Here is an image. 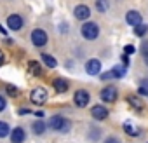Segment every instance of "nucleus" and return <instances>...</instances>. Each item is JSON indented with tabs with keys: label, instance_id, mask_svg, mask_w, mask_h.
<instances>
[{
	"label": "nucleus",
	"instance_id": "1a4fd4ad",
	"mask_svg": "<svg viewBox=\"0 0 148 143\" xmlns=\"http://www.w3.org/2000/svg\"><path fill=\"white\" fill-rule=\"evenodd\" d=\"M7 26H9L12 32L21 30V28H23V18H21L19 14H11V16L7 18Z\"/></svg>",
	"mask_w": 148,
	"mask_h": 143
},
{
	"label": "nucleus",
	"instance_id": "aec40b11",
	"mask_svg": "<svg viewBox=\"0 0 148 143\" xmlns=\"http://www.w3.org/2000/svg\"><path fill=\"white\" fill-rule=\"evenodd\" d=\"M110 7V0H96V9L99 12H106Z\"/></svg>",
	"mask_w": 148,
	"mask_h": 143
},
{
	"label": "nucleus",
	"instance_id": "423d86ee",
	"mask_svg": "<svg viewBox=\"0 0 148 143\" xmlns=\"http://www.w3.org/2000/svg\"><path fill=\"white\" fill-rule=\"evenodd\" d=\"M125 66L124 65H119V66H113L110 72H105V74L101 75V79L103 80H108V79H120V77H124L125 75Z\"/></svg>",
	"mask_w": 148,
	"mask_h": 143
},
{
	"label": "nucleus",
	"instance_id": "bb28decb",
	"mask_svg": "<svg viewBox=\"0 0 148 143\" xmlns=\"http://www.w3.org/2000/svg\"><path fill=\"white\" fill-rule=\"evenodd\" d=\"M105 143H120V140H119L117 136H108V138L105 140Z\"/></svg>",
	"mask_w": 148,
	"mask_h": 143
},
{
	"label": "nucleus",
	"instance_id": "cd10ccee",
	"mask_svg": "<svg viewBox=\"0 0 148 143\" xmlns=\"http://www.w3.org/2000/svg\"><path fill=\"white\" fill-rule=\"evenodd\" d=\"M141 52H143V54H145V52H148V40L141 44Z\"/></svg>",
	"mask_w": 148,
	"mask_h": 143
},
{
	"label": "nucleus",
	"instance_id": "9d476101",
	"mask_svg": "<svg viewBox=\"0 0 148 143\" xmlns=\"http://www.w3.org/2000/svg\"><path fill=\"white\" fill-rule=\"evenodd\" d=\"M125 23L131 25V26H138V25L143 23V16H141L138 11H129V12L125 14Z\"/></svg>",
	"mask_w": 148,
	"mask_h": 143
},
{
	"label": "nucleus",
	"instance_id": "a878e982",
	"mask_svg": "<svg viewBox=\"0 0 148 143\" xmlns=\"http://www.w3.org/2000/svg\"><path fill=\"white\" fill-rule=\"evenodd\" d=\"M134 51H136V49H134V45H131V44L124 47V54H132Z\"/></svg>",
	"mask_w": 148,
	"mask_h": 143
},
{
	"label": "nucleus",
	"instance_id": "412c9836",
	"mask_svg": "<svg viewBox=\"0 0 148 143\" xmlns=\"http://www.w3.org/2000/svg\"><path fill=\"white\" fill-rule=\"evenodd\" d=\"M9 134H11V127H9V124L4 122V120H0V138H5V136H9Z\"/></svg>",
	"mask_w": 148,
	"mask_h": 143
},
{
	"label": "nucleus",
	"instance_id": "5701e85b",
	"mask_svg": "<svg viewBox=\"0 0 148 143\" xmlns=\"http://www.w3.org/2000/svg\"><path fill=\"white\" fill-rule=\"evenodd\" d=\"M138 93H139V94H146V96H148V80H146V79L139 82V87H138Z\"/></svg>",
	"mask_w": 148,
	"mask_h": 143
},
{
	"label": "nucleus",
	"instance_id": "473e14b6",
	"mask_svg": "<svg viewBox=\"0 0 148 143\" xmlns=\"http://www.w3.org/2000/svg\"><path fill=\"white\" fill-rule=\"evenodd\" d=\"M0 33H2V35H7V33H5V28H4V26H0Z\"/></svg>",
	"mask_w": 148,
	"mask_h": 143
},
{
	"label": "nucleus",
	"instance_id": "0eeeda50",
	"mask_svg": "<svg viewBox=\"0 0 148 143\" xmlns=\"http://www.w3.org/2000/svg\"><path fill=\"white\" fill-rule=\"evenodd\" d=\"M101 100L105 101V103H113V101H117V96H119V91H117V87H113V86H108V87H105L103 91H101Z\"/></svg>",
	"mask_w": 148,
	"mask_h": 143
},
{
	"label": "nucleus",
	"instance_id": "6ab92c4d",
	"mask_svg": "<svg viewBox=\"0 0 148 143\" xmlns=\"http://www.w3.org/2000/svg\"><path fill=\"white\" fill-rule=\"evenodd\" d=\"M42 61H44V65L49 66V68H56V65H58L56 58H52L51 54H42Z\"/></svg>",
	"mask_w": 148,
	"mask_h": 143
},
{
	"label": "nucleus",
	"instance_id": "39448f33",
	"mask_svg": "<svg viewBox=\"0 0 148 143\" xmlns=\"http://www.w3.org/2000/svg\"><path fill=\"white\" fill-rule=\"evenodd\" d=\"M89 101H91V96H89V93H87L86 89H79L75 94H73V103H75L79 108L87 107V105H89Z\"/></svg>",
	"mask_w": 148,
	"mask_h": 143
},
{
	"label": "nucleus",
	"instance_id": "f3484780",
	"mask_svg": "<svg viewBox=\"0 0 148 143\" xmlns=\"http://www.w3.org/2000/svg\"><path fill=\"white\" fill-rule=\"evenodd\" d=\"M127 103H129L132 108H136V110H143V101H141L138 96H134V94H129V96H127Z\"/></svg>",
	"mask_w": 148,
	"mask_h": 143
},
{
	"label": "nucleus",
	"instance_id": "7c9ffc66",
	"mask_svg": "<svg viewBox=\"0 0 148 143\" xmlns=\"http://www.w3.org/2000/svg\"><path fill=\"white\" fill-rule=\"evenodd\" d=\"M19 113H21V115H26V113H30V110H28V108H21Z\"/></svg>",
	"mask_w": 148,
	"mask_h": 143
},
{
	"label": "nucleus",
	"instance_id": "f03ea898",
	"mask_svg": "<svg viewBox=\"0 0 148 143\" xmlns=\"http://www.w3.org/2000/svg\"><path fill=\"white\" fill-rule=\"evenodd\" d=\"M80 33H82L84 38H87V40H94V38L99 37V26H98L96 23H92V21H87V23L82 25Z\"/></svg>",
	"mask_w": 148,
	"mask_h": 143
},
{
	"label": "nucleus",
	"instance_id": "2eb2a0df",
	"mask_svg": "<svg viewBox=\"0 0 148 143\" xmlns=\"http://www.w3.org/2000/svg\"><path fill=\"white\" fill-rule=\"evenodd\" d=\"M28 74H32L33 77H42L44 75L42 74V66L38 65V61H35V59L28 61Z\"/></svg>",
	"mask_w": 148,
	"mask_h": 143
},
{
	"label": "nucleus",
	"instance_id": "20e7f679",
	"mask_svg": "<svg viewBox=\"0 0 148 143\" xmlns=\"http://www.w3.org/2000/svg\"><path fill=\"white\" fill-rule=\"evenodd\" d=\"M32 42H33L35 47H44V45L47 44V33H45V30L35 28V30L32 32Z\"/></svg>",
	"mask_w": 148,
	"mask_h": 143
},
{
	"label": "nucleus",
	"instance_id": "ddd939ff",
	"mask_svg": "<svg viewBox=\"0 0 148 143\" xmlns=\"http://www.w3.org/2000/svg\"><path fill=\"white\" fill-rule=\"evenodd\" d=\"M52 87H54L58 93H66V91L70 89V82H68L66 79H63V77H56V79L52 80Z\"/></svg>",
	"mask_w": 148,
	"mask_h": 143
},
{
	"label": "nucleus",
	"instance_id": "2f4dec72",
	"mask_svg": "<svg viewBox=\"0 0 148 143\" xmlns=\"http://www.w3.org/2000/svg\"><path fill=\"white\" fill-rule=\"evenodd\" d=\"M143 59H145V65L148 66V52H145V54H143Z\"/></svg>",
	"mask_w": 148,
	"mask_h": 143
},
{
	"label": "nucleus",
	"instance_id": "4468645a",
	"mask_svg": "<svg viewBox=\"0 0 148 143\" xmlns=\"http://www.w3.org/2000/svg\"><path fill=\"white\" fill-rule=\"evenodd\" d=\"M91 115L96 119V120H105L108 117V110L103 107V105H96L91 108Z\"/></svg>",
	"mask_w": 148,
	"mask_h": 143
},
{
	"label": "nucleus",
	"instance_id": "c756f323",
	"mask_svg": "<svg viewBox=\"0 0 148 143\" xmlns=\"http://www.w3.org/2000/svg\"><path fill=\"white\" fill-rule=\"evenodd\" d=\"M4 61H5V54H4V51H0V66L4 65Z\"/></svg>",
	"mask_w": 148,
	"mask_h": 143
},
{
	"label": "nucleus",
	"instance_id": "dca6fc26",
	"mask_svg": "<svg viewBox=\"0 0 148 143\" xmlns=\"http://www.w3.org/2000/svg\"><path fill=\"white\" fill-rule=\"evenodd\" d=\"M124 131L129 134V136H139V127L136 126V124H132L131 120H127V122H124Z\"/></svg>",
	"mask_w": 148,
	"mask_h": 143
},
{
	"label": "nucleus",
	"instance_id": "6e6552de",
	"mask_svg": "<svg viewBox=\"0 0 148 143\" xmlns=\"http://www.w3.org/2000/svg\"><path fill=\"white\" fill-rule=\"evenodd\" d=\"M86 72H87L89 75H92V77L99 75V72H101V61H99V59H96V58L89 59V61L86 63Z\"/></svg>",
	"mask_w": 148,
	"mask_h": 143
},
{
	"label": "nucleus",
	"instance_id": "7ed1b4c3",
	"mask_svg": "<svg viewBox=\"0 0 148 143\" xmlns=\"http://www.w3.org/2000/svg\"><path fill=\"white\" fill-rule=\"evenodd\" d=\"M47 98H49V93H47V89H44V87H35V89L32 91V94H30V100H32V103H35V105H44V103L47 101Z\"/></svg>",
	"mask_w": 148,
	"mask_h": 143
},
{
	"label": "nucleus",
	"instance_id": "9b49d317",
	"mask_svg": "<svg viewBox=\"0 0 148 143\" xmlns=\"http://www.w3.org/2000/svg\"><path fill=\"white\" fill-rule=\"evenodd\" d=\"M11 141L12 143H23L25 140H26V131L23 129V127H14V129H11Z\"/></svg>",
	"mask_w": 148,
	"mask_h": 143
},
{
	"label": "nucleus",
	"instance_id": "c85d7f7f",
	"mask_svg": "<svg viewBox=\"0 0 148 143\" xmlns=\"http://www.w3.org/2000/svg\"><path fill=\"white\" fill-rule=\"evenodd\" d=\"M122 65L127 68V65H129V58H127V54H124V56H122Z\"/></svg>",
	"mask_w": 148,
	"mask_h": 143
},
{
	"label": "nucleus",
	"instance_id": "a211bd4d",
	"mask_svg": "<svg viewBox=\"0 0 148 143\" xmlns=\"http://www.w3.org/2000/svg\"><path fill=\"white\" fill-rule=\"evenodd\" d=\"M32 131L35 133V134H44L45 133V122L40 119V120H35L33 124H32Z\"/></svg>",
	"mask_w": 148,
	"mask_h": 143
},
{
	"label": "nucleus",
	"instance_id": "b1692460",
	"mask_svg": "<svg viewBox=\"0 0 148 143\" xmlns=\"http://www.w3.org/2000/svg\"><path fill=\"white\" fill-rule=\"evenodd\" d=\"M5 89H7V93H9L11 96H18V94H19V91H18V89H16L14 86H7Z\"/></svg>",
	"mask_w": 148,
	"mask_h": 143
},
{
	"label": "nucleus",
	"instance_id": "4be33fe9",
	"mask_svg": "<svg viewBox=\"0 0 148 143\" xmlns=\"http://www.w3.org/2000/svg\"><path fill=\"white\" fill-rule=\"evenodd\" d=\"M146 32H148V25H145V23L134 26V35H136V37H143Z\"/></svg>",
	"mask_w": 148,
	"mask_h": 143
},
{
	"label": "nucleus",
	"instance_id": "393cba45",
	"mask_svg": "<svg viewBox=\"0 0 148 143\" xmlns=\"http://www.w3.org/2000/svg\"><path fill=\"white\" fill-rule=\"evenodd\" d=\"M5 107H7V100H5L2 94H0V112H4V110H5Z\"/></svg>",
	"mask_w": 148,
	"mask_h": 143
},
{
	"label": "nucleus",
	"instance_id": "f8f14e48",
	"mask_svg": "<svg viewBox=\"0 0 148 143\" xmlns=\"http://www.w3.org/2000/svg\"><path fill=\"white\" fill-rule=\"evenodd\" d=\"M73 14H75V18H77V19L84 21V19H89V16H91V9H89L86 4H80V6H77V7H75Z\"/></svg>",
	"mask_w": 148,
	"mask_h": 143
},
{
	"label": "nucleus",
	"instance_id": "f257e3e1",
	"mask_svg": "<svg viewBox=\"0 0 148 143\" xmlns=\"http://www.w3.org/2000/svg\"><path fill=\"white\" fill-rule=\"evenodd\" d=\"M49 127L58 131V133H68L71 129V122L66 119V117H61V115H54L49 119Z\"/></svg>",
	"mask_w": 148,
	"mask_h": 143
}]
</instances>
